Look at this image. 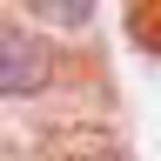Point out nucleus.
<instances>
[{"label": "nucleus", "instance_id": "obj_1", "mask_svg": "<svg viewBox=\"0 0 161 161\" xmlns=\"http://www.w3.org/2000/svg\"><path fill=\"white\" fill-rule=\"evenodd\" d=\"M47 74H54L47 40L27 27H0V94H40Z\"/></svg>", "mask_w": 161, "mask_h": 161}, {"label": "nucleus", "instance_id": "obj_2", "mask_svg": "<svg viewBox=\"0 0 161 161\" xmlns=\"http://www.w3.org/2000/svg\"><path fill=\"white\" fill-rule=\"evenodd\" d=\"M27 14H40V20H54V27H87V0H34Z\"/></svg>", "mask_w": 161, "mask_h": 161}]
</instances>
